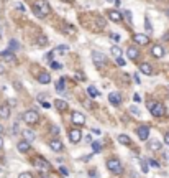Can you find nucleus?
Listing matches in <instances>:
<instances>
[{
    "instance_id": "9",
    "label": "nucleus",
    "mask_w": 169,
    "mask_h": 178,
    "mask_svg": "<svg viewBox=\"0 0 169 178\" xmlns=\"http://www.w3.org/2000/svg\"><path fill=\"white\" fill-rule=\"evenodd\" d=\"M72 124H75V125H85V116L82 112H72Z\"/></svg>"
},
{
    "instance_id": "56",
    "label": "nucleus",
    "mask_w": 169,
    "mask_h": 178,
    "mask_svg": "<svg viewBox=\"0 0 169 178\" xmlns=\"http://www.w3.org/2000/svg\"><path fill=\"white\" fill-rule=\"evenodd\" d=\"M62 2H67V3H74V0H62Z\"/></svg>"
},
{
    "instance_id": "48",
    "label": "nucleus",
    "mask_w": 169,
    "mask_h": 178,
    "mask_svg": "<svg viewBox=\"0 0 169 178\" xmlns=\"http://www.w3.org/2000/svg\"><path fill=\"white\" fill-rule=\"evenodd\" d=\"M133 78H135V83H136V84H141V81H139V76H138V74H135Z\"/></svg>"
},
{
    "instance_id": "23",
    "label": "nucleus",
    "mask_w": 169,
    "mask_h": 178,
    "mask_svg": "<svg viewBox=\"0 0 169 178\" xmlns=\"http://www.w3.org/2000/svg\"><path fill=\"white\" fill-rule=\"evenodd\" d=\"M118 142L121 143V145H130V143H131V139H130V137H128L126 134H120V135H118Z\"/></svg>"
},
{
    "instance_id": "31",
    "label": "nucleus",
    "mask_w": 169,
    "mask_h": 178,
    "mask_svg": "<svg viewBox=\"0 0 169 178\" xmlns=\"http://www.w3.org/2000/svg\"><path fill=\"white\" fill-rule=\"evenodd\" d=\"M146 163H149V166H153V168H159V163L158 160H153V158H148Z\"/></svg>"
},
{
    "instance_id": "24",
    "label": "nucleus",
    "mask_w": 169,
    "mask_h": 178,
    "mask_svg": "<svg viewBox=\"0 0 169 178\" xmlns=\"http://www.w3.org/2000/svg\"><path fill=\"white\" fill-rule=\"evenodd\" d=\"M21 134L26 137V142H31V140H34V132L33 130H30V129H25V130H21Z\"/></svg>"
},
{
    "instance_id": "28",
    "label": "nucleus",
    "mask_w": 169,
    "mask_h": 178,
    "mask_svg": "<svg viewBox=\"0 0 169 178\" xmlns=\"http://www.w3.org/2000/svg\"><path fill=\"white\" fill-rule=\"evenodd\" d=\"M100 150H102V143L97 142V140H92V152H94V153H100Z\"/></svg>"
},
{
    "instance_id": "19",
    "label": "nucleus",
    "mask_w": 169,
    "mask_h": 178,
    "mask_svg": "<svg viewBox=\"0 0 169 178\" xmlns=\"http://www.w3.org/2000/svg\"><path fill=\"white\" fill-rule=\"evenodd\" d=\"M139 71L143 74H146V76H151V74H153V68H151L148 63H141V65H139Z\"/></svg>"
},
{
    "instance_id": "52",
    "label": "nucleus",
    "mask_w": 169,
    "mask_h": 178,
    "mask_svg": "<svg viewBox=\"0 0 169 178\" xmlns=\"http://www.w3.org/2000/svg\"><path fill=\"white\" fill-rule=\"evenodd\" d=\"M15 89H18V91L21 89V86H20V83H15Z\"/></svg>"
},
{
    "instance_id": "35",
    "label": "nucleus",
    "mask_w": 169,
    "mask_h": 178,
    "mask_svg": "<svg viewBox=\"0 0 169 178\" xmlns=\"http://www.w3.org/2000/svg\"><path fill=\"white\" fill-rule=\"evenodd\" d=\"M123 17H125L128 22H130V23H133V18H131V12H130V10H126V12L123 13Z\"/></svg>"
},
{
    "instance_id": "41",
    "label": "nucleus",
    "mask_w": 169,
    "mask_h": 178,
    "mask_svg": "<svg viewBox=\"0 0 169 178\" xmlns=\"http://www.w3.org/2000/svg\"><path fill=\"white\" fill-rule=\"evenodd\" d=\"M133 101H135V102H141V96H139L138 93L133 94Z\"/></svg>"
},
{
    "instance_id": "22",
    "label": "nucleus",
    "mask_w": 169,
    "mask_h": 178,
    "mask_svg": "<svg viewBox=\"0 0 169 178\" xmlns=\"http://www.w3.org/2000/svg\"><path fill=\"white\" fill-rule=\"evenodd\" d=\"M110 53H112V56L116 60V58H121V55H123V51H121L120 46H112V50H110Z\"/></svg>"
},
{
    "instance_id": "57",
    "label": "nucleus",
    "mask_w": 169,
    "mask_h": 178,
    "mask_svg": "<svg viewBox=\"0 0 169 178\" xmlns=\"http://www.w3.org/2000/svg\"><path fill=\"white\" fill-rule=\"evenodd\" d=\"M41 178H46V173H41Z\"/></svg>"
},
{
    "instance_id": "55",
    "label": "nucleus",
    "mask_w": 169,
    "mask_h": 178,
    "mask_svg": "<svg viewBox=\"0 0 169 178\" xmlns=\"http://www.w3.org/2000/svg\"><path fill=\"white\" fill-rule=\"evenodd\" d=\"M3 147V139H2V135H0V148Z\"/></svg>"
},
{
    "instance_id": "14",
    "label": "nucleus",
    "mask_w": 169,
    "mask_h": 178,
    "mask_svg": "<svg viewBox=\"0 0 169 178\" xmlns=\"http://www.w3.org/2000/svg\"><path fill=\"white\" fill-rule=\"evenodd\" d=\"M16 148H18L20 153H26L28 150H31V145H30V142H26V140H20Z\"/></svg>"
},
{
    "instance_id": "36",
    "label": "nucleus",
    "mask_w": 169,
    "mask_h": 178,
    "mask_svg": "<svg viewBox=\"0 0 169 178\" xmlns=\"http://www.w3.org/2000/svg\"><path fill=\"white\" fill-rule=\"evenodd\" d=\"M53 55H54V51H49V53H46V55H44V60L51 63V61H53Z\"/></svg>"
},
{
    "instance_id": "40",
    "label": "nucleus",
    "mask_w": 169,
    "mask_h": 178,
    "mask_svg": "<svg viewBox=\"0 0 169 178\" xmlns=\"http://www.w3.org/2000/svg\"><path fill=\"white\" fill-rule=\"evenodd\" d=\"M116 65H118V66H125L126 61H125L123 58H116Z\"/></svg>"
},
{
    "instance_id": "26",
    "label": "nucleus",
    "mask_w": 169,
    "mask_h": 178,
    "mask_svg": "<svg viewBox=\"0 0 169 178\" xmlns=\"http://www.w3.org/2000/svg\"><path fill=\"white\" fill-rule=\"evenodd\" d=\"M87 93H89V96L92 97V99H95V97L100 96V93H98V91L94 88V86H89V88H87Z\"/></svg>"
},
{
    "instance_id": "13",
    "label": "nucleus",
    "mask_w": 169,
    "mask_h": 178,
    "mask_svg": "<svg viewBox=\"0 0 169 178\" xmlns=\"http://www.w3.org/2000/svg\"><path fill=\"white\" fill-rule=\"evenodd\" d=\"M38 81L41 83V84H49L51 83V74L48 71H41L38 74Z\"/></svg>"
},
{
    "instance_id": "44",
    "label": "nucleus",
    "mask_w": 169,
    "mask_h": 178,
    "mask_svg": "<svg viewBox=\"0 0 169 178\" xmlns=\"http://www.w3.org/2000/svg\"><path fill=\"white\" fill-rule=\"evenodd\" d=\"M41 106H43L44 109H49V107H51V104H49L48 101H41Z\"/></svg>"
},
{
    "instance_id": "4",
    "label": "nucleus",
    "mask_w": 169,
    "mask_h": 178,
    "mask_svg": "<svg viewBox=\"0 0 169 178\" xmlns=\"http://www.w3.org/2000/svg\"><path fill=\"white\" fill-rule=\"evenodd\" d=\"M21 119L25 120L26 124H30V125H33V124H36L38 120H39V116H38V112L34 111V109H30V111L23 112V116H21Z\"/></svg>"
},
{
    "instance_id": "12",
    "label": "nucleus",
    "mask_w": 169,
    "mask_h": 178,
    "mask_svg": "<svg viewBox=\"0 0 169 178\" xmlns=\"http://www.w3.org/2000/svg\"><path fill=\"white\" fill-rule=\"evenodd\" d=\"M108 101H110V104H112V106H120L121 104V94L120 93H110Z\"/></svg>"
},
{
    "instance_id": "54",
    "label": "nucleus",
    "mask_w": 169,
    "mask_h": 178,
    "mask_svg": "<svg viewBox=\"0 0 169 178\" xmlns=\"http://www.w3.org/2000/svg\"><path fill=\"white\" fill-rule=\"evenodd\" d=\"M3 73H5V68H3L2 65H0V74H3Z\"/></svg>"
},
{
    "instance_id": "10",
    "label": "nucleus",
    "mask_w": 169,
    "mask_h": 178,
    "mask_svg": "<svg viewBox=\"0 0 169 178\" xmlns=\"http://www.w3.org/2000/svg\"><path fill=\"white\" fill-rule=\"evenodd\" d=\"M133 41L138 45H148L149 43V36L144 35V33H135L133 35Z\"/></svg>"
},
{
    "instance_id": "42",
    "label": "nucleus",
    "mask_w": 169,
    "mask_h": 178,
    "mask_svg": "<svg viewBox=\"0 0 169 178\" xmlns=\"http://www.w3.org/2000/svg\"><path fill=\"white\" fill-rule=\"evenodd\" d=\"M130 111H131V114H135V116H138V114H139V111H138L135 106H131V107H130Z\"/></svg>"
},
{
    "instance_id": "25",
    "label": "nucleus",
    "mask_w": 169,
    "mask_h": 178,
    "mask_svg": "<svg viewBox=\"0 0 169 178\" xmlns=\"http://www.w3.org/2000/svg\"><path fill=\"white\" fill-rule=\"evenodd\" d=\"M64 83H66V79H64V78L57 79V83H56V91H57V93H62V91L66 89V84H64Z\"/></svg>"
},
{
    "instance_id": "47",
    "label": "nucleus",
    "mask_w": 169,
    "mask_h": 178,
    "mask_svg": "<svg viewBox=\"0 0 169 178\" xmlns=\"http://www.w3.org/2000/svg\"><path fill=\"white\" fill-rule=\"evenodd\" d=\"M162 40H164V41H169V31H166L164 35H162Z\"/></svg>"
},
{
    "instance_id": "53",
    "label": "nucleus",
    "mask_w": 169,
    "mask_h": 178,
    "mask_svg": "<svg viewBox=\"0 0 169 178\" xmlns=\"http://www.w3.org/2000/svg\"><path fill=\"white\" fill-rule=\"evenodd\" d=\"M3 132H5V129H3V125H2V124H0V135H2V134H3Z\"/></svg>"
},
{
    "instance_id": "15",
    "label": "nucleus",
    "mask_w": 169,
    "mask_h": 178,
    "mask_svg": "<svg viewBox=\"0 0 169 178\" xmlns=\"http://www.w3.org/2000/svg\"><path fill=\"white\" fill-rule=\"evenodd\" d=\"M54 107L59 112H64V111H67V109H69V104H67L66 101H62V99H56L54 101Z\"/></svg>"
},
{
    "instance_id": "46",
    "label": "nucleus",
    "mask_w": 169,
    "mask_h": 178,
    "mask_svg": "<svg viewBox=\"0 0 169 178\" xmlns=\"http://www.w3.org/2000/svg\"><path fill=\"white\" fill-rule=\"evenodd\" d=\"M110 38L115 40V41H118V40H120V36H118V35H113V33H110Z\"/></svg>"
},
{
    "instance_id": "37",
    "label": "nucleus",
    "mask_w": 169,
    "mask_h": 178,
    "mask_svg": "<svg viewBox=\"0 0 169 178\" xmlns=\"http://www.w3.org/2000/svg\"><path fill=\"white\" fill-rule=\"evenodd\" d=\"M18 178H33V175L30 173V171H23V173L18 175Z\"/></svg>"
},
{
    "instance_id": "43",
    "label": "nucleus",
    "mask_w": 169,
    "mask_h": 178,
    "mask_svg": "<svg viewBox=\"0 0 169 178\" xmlns=\"http://www.w3.org/2000/svg\"><path fill=\"white\" fill-rule=\"evenodd\" d=\"M67 33H71V35H72V33H75V28L72 25H67Z\"/></svg>"
},
{
    "instance_id": "8",
    "label": "nucleus",
    "mask_w": 169,
    "mask_h": 178,
    "mask_svg": "<svg viewBox=\"0 0 169 178\" xmlns=\"http://www.w3.org/2000/svg\"><path fill=\"white\" fill-rule=\"evenodd\" d=\"M80 139H82V132H80L79 129H71L69 130V140H71L72 143H79Z\"/></svg>"
},
{
    "instance_id": "34",
    "label": "nucleus",
    "mask_w": 169,
    "mask_h": 178,
    "mask_svg": "<svg viewBox=\"0 0 169 178\" xmlns=\"http://www.w3.org/2000/svg\"><path fill=\"white\" fill-rule=\"evenodd\" d=\"M49 65H51V68H53V70H61V63H56V61H51L49 63Z\"/></svg>"
},
{
    "instance_id": "51",
    "label": "nucleus",
    "mask_w": 169,
    "mask_h": 178,
    "mask_svg": "<svg viewBox=\"0 0 169 178\" xmlns=\"http://www.w3.org/2000/svg\"><path fill=\"white\" fill-rule=\"evenodd\" d=\"M164 142L167 143V145H169V132H167V134L164 135Z\"/></svg>"
},
{
    "instance_id": "29",
    "label": "nucleus",
    "mask_w": 169,
    "mask_h": 178,
    "mask_svg": "<svg viewBox=\"0 0 169 178\" xmlns=\"http://www.w3.org/2000/svg\"><path fill=\"white\" fill-rule=\"evenodd\" d=\"M20 48V45H18V41L16 40H10V46H8V51H11L13 53L15 50H18Z\"/></svg>"
},
{
    "instance_id": "39",
    "label": "nucleus",
    "mask_w": 169,
    "mask_h": 178,
    "mask_svg": "<svg viewBox=\"0 0 169 178\" xmlns=\"http://www.w3.org/2000/svg\"><path fill=\"white\" fill-rule=\"evenodd\" d=\"M51 134H53V135H57V134H59V127H56V125H51Z\"/></svg>"
},
{
    "instance_id": "17",
    "label": "nucleus",
    "mask_w": 169,
    "mask_h": 178,
    "mask_svg": "<svg viewBox=\"0 0 169 178\" xmlns=\"http://www.w3.org/2000/svg\"><path fill=\"white\" fill-rule=\"evenodd\" d=\"M151 53H153L154 58H162V56H164V48H162L161 45H154Z\"/></svg>"
},
{
    "instance_id": "58",
    "label": "nucleus",
    "mask_w": 169,
    "mask_h": 178,
    "mask_svg": "<svg viewBox=\"0 0 169 178\" xmlns=\"http://www.w3.org/2000/svg\"><path fill=\"white\" fill-rule=\"evenodd\" d=\"M166 13H167V17H169V8H167V10H166Z\"/></svg>"
},
{
    "instance_id": "7",
    "label": "nucleus",
    "mask_w": 169,
    "mask_h": 178,
    "mask_svg": "<svg viewBox=\"0 0 169 178\" xmlns=\"http://www.w3.org/2000/svg\"><path fill=\"white\" fill-rule=\"evenodd\" d=\"M33 165H34V166H38V168H41V170H44V171H48V170L51 168V165L46 162L43 157H36V158L33 160Z\"/></svg>"
},
{
    "instance_id": "38",
    "label": "nucleus",
    "mask_w": 169,
    "mask_h": 178,
    "mask_svg": "<svg viewBox=\"0 0 169 178\" xmlns=\"http://www.w3.org/2000/svg\"><path fill=\"white\" fill-rule=\"evenodd\" d=\"M139 163H141V170H143V173H146V171H148V165H146V162H144V160H139Z\"/></svg>"
},
{
    "instance_id": "32",
    "label": "nucleus",
    "mask_w": 169,
    "mask_h": 178,
    "mask_svg": "<svg viewBox=\"0 0 169 178\" xmlns=\"http://www.w3.org/2000/svg\"><path fill=\"white\" fill-rule=\"evenodd\" d=\"M97 25L100 26V28H103L107 25V22H105V18H103V17H97Z\"/></svg>"
},
{
    "instance_id": "33",
    "label": "nucleus",
    "mask_w": 169,
    "mask_h": 178,
    "mask_svg": "<svg viewBox=\"0 0 169 178\" xmlns=\"http://www.w3.org/2000/svg\"><path fill=\"white\" fill-rule=\"evenodd\" d=\"M144 28H146V31H153V28H151V23H149V18H148V17L144 18Z\"/></svg>"
},
{
    "instance_id": "5",
    "label": "nucleus",
    "mask_w": 169,
    "mask_h": 178,
    "mask_svg": "<svg viewBox=\"0 0 169 178\" xmlns=\"http://www.w3.org/2000/svg\"><path fill=\"white\" fill-rule=\"evenodd\" d=\"M92 60H94V63H95V66H97V68H100V66H105V65H107V58H105V55L100 53V51H92Z\"/></svg>"
},
{
    "instance_id": "30",
    "label": "nucleus",
    "mask_w": 169,
    "mask_h": 178,
    "mask_svg": "<svg viewBox=\"0 0 169 178\" xmlns=\"http://www.w3.org/2000/svg\"><path fill=\"white\" fill-rule=\"evenodd\" d=\"M149 148L151 150H161V143L159 142H156V140H153V142H149Z\"/></svg>"
},
{
    "instance_id": "50",
    "label": "nucleus",
    "mask_w": 169,
    "mask_h": 178,
    "mask_svg": "<svg viewBox=\"0 0 169 178\" xmlns=\"http://www.w3.org/2000/svg\"><path fill=\"white\" fill-rule=\"evenodd\" d=\"M75 78H77V79H84V74L82 73H75Z\"/></svg>"
},
{
    "instance_id": "21",
    "label": "nucleus",
    "mask_w": 169,
    "mask_h": 178,
    "mask_svg": "<svg viewBox=\"0 0 169 178\" xmlns=\"http://www.w3.org/2000/svg\"><path fill=\"white\" fill-rule=\"evenodd\" d=\"M0 56H2L5 61H15V55L11 53V51H8V50L2 51V53H0Z\"/></svg>"
},
{
    "instance_id": "27",
    "label": "nucleus",
    "mask_w": 169,
    "mask_h": 178,
    "mask_svg": "<svg viewBox=\"0 0 169 178\" xmlns=\"http://www.w3.org/2000/svg\"><path fill=\"white\" fill-rule=\"evenodd\" d=\"M36 45H38V46H46V45H48V36L39 35V36L36 38Z\"/></svg>"
},
{
    "instance_id": "45",
    "label": "nucleus",
    "mask_w": 169,
    "mask_h": 178,
    "mask_svg": "<svg viewBox=\"0 0 169 178\" xmlns=\"http://www.w3.org/2000/svg\"><path fill=\"white\" fill-rule=\"evenodd\" d=\"M59 171H61V175H64V176H67V170L64 168V166H59Z\"/></svg>"
},
{
    "instance_id": "2",
    "label": "nucleus",
    "mask_w": 169,
    "mask_h": 178,
    "mask_svg": "<svg viewBox=\"0 0 169 178\" xmlns=\"http://www.w3.org/2000/svg\"><path fill=\"white\" fill-rule=\"evenodd\" d=\"M148 106V111L151 112V116L153 117H162L166 114V107L162 102H158V101H148L146 102Z\"/></svg>"
},
{
    "instance_id": "6",
    "label": "nucleus",
    "mask_w": 169,
    "mask_h": 178,
    "mask_svg": "<svg viewBox=\"0 0 169 178\" xmlns=\"http://www.w3.org/2000/svg\"><path fill=\"white\" fill-rule=\"evenodd\" d=\"M136 134H138V139L139 140H148V137H149V127L148 125H139V127L136 129Z\"/></svg>"
},
{
    "instance_id": "49",
    "label": "nucleus",
    "mask_w": 169,
    "mask_h": 178,
    "mask_svg": "<svg viewBox=\"0 0 169 178\" xmlns=\"http://www.w3.org/2000/svg\"><path fill=\"white\" fill-rule=\"evenodd\" d=\"M16 8H18V10H21V12H25V7H23L21 3H16Z\"/></svg>"
},
{
    "instance_id": "1",
    "label": "nucleus",
    "mask_w": 169,
    "mask_h": 178,
    "mask_svg": "<svg viewBox=\"0 0 169 178\" xmlns=\"http://www.w3.org/2000/svg\"><path fill=\"white\" fill-rule=\"evenodd\" d=\"M33 12L36 17H39V18H44V17H48L51 13V7H49V3L46 2V0H34L33 2Z\"/></svg>"
},
{
    "instance_id": "18",
    "label": "nucleus",
    "mask_w": 169,
    "mask_h": 178,
    "mask_svg": "<svg viewBox=\"0 0 169 178\" xmlns=\"http://www.w3.org/2000/svg\"><path fill=\"white\" fill-rule=\"evenodd\" d=\"M126 55H128V58H130V60H136L139 56V51H138L136 46H130V48H126Z\"/></svg>"
},
{
    "instance_id": "3",
    "label": "nucleus",
    "mask_w": 169,
    "mask_h": 178,
    "mask_svg": "<svg viewBox=\"0 0 169 178\" xmlns=\"http://www.w3.org/2000/svg\"><path fill=\"white\" fill-rule=\"evenodd\" d=\"M107 168L112 171V173H115V175H121V173H123V165H121V162L118 158L107 160Z\"/></svg>"
},
{
    "instance_id": "11",
    "label": "nucleus",
    "mask_w": 169,
    "mask_h": 178,
    "mask_svg": "<svg viewBox=\"0 0 169 178\" xmlns=\"http://www.w3.org/2000/svg\"><path fill=\"white\" fill-rule=\"evenodd\" d=\"M49 148L53 152H61V150H64V145H62V142L59 139H51L49 140Z\"/></svg>"
},
{
    "instance_id": "20",
    "label": "nucleus",
    "mask_w": 169,
    "mask_h": 178,
    "mask_svg": "<svg viewBox=\"0 0 169 178\" xmlns=\"http://www.w3.org/2000/svg\"><path fill=\"white\" fill-rule=\"evenodd\" d=\"M108 18L112 22H120L121 20V13L116 12V10H110V12H108Z\"/></svg>"
},
{
    "instance_id": "16",
    "label": "nucleus",
    "mask_w": 169,
    "mask_h": 178,
    "mask_svg": "<svg viewBox=\"0 0 169 178\" xmlns=\"http://www.w3.org/2000/svg\"><path fill=\"white\" fill-rule=\"evenodd\" d=\"M10 114H11V109H10L8 104H2V106H0V117H2V119H8Z\"/></svg>"
}]
</instances>
